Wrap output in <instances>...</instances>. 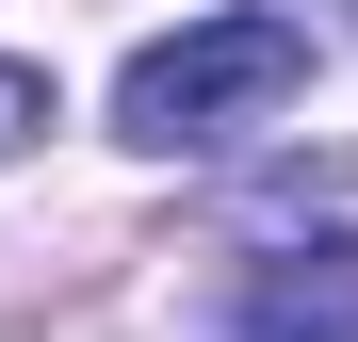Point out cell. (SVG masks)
<instances>
[{
  "label": "cell",
  "instance_id": "cell-1",
  "mask_svg": "<svg viewBox=\"0 0 358 342\" xmlns=\"http://www.w3.org/2000/svg\"><path fill=\"white\" fill-rule=\"evenodd\" d=\"M277 98H310V17L212 0V17L147 33L131 66H114V131H131V147H228V131H261Z\"/></svg>",
  "mask_w": 358,
  "mask_h": 342
},
{
  "label": "cell",
  "instance_id": "cell-2",
  "mask_svg": "<svg viewBox=\"0 0 358 342\" xmlns=\"http://www.w3.org/2000/svg\"><path fill=\"white\" fill-rule=\"evenodd\" d=\"M245 342H358V245H277L245 261Z\"/></svg>",
  "mask_w": 358,
  "mask_h": 342
},
{
  "label": "cell",
  "instance_id": "cell-3",
  "mask_svg": "<svg viewBox=\"0 0 358 342\" xmlns=\"http://www.w3.org/2000/svg\"><path fill=\"white\" fill-rule=\"evenodd\" d=\"M49 131V66H17V49H0V147H33Z\"/></svg>",
  "mask_w": 358,
  "mask_h": 342
}]
</instances>
